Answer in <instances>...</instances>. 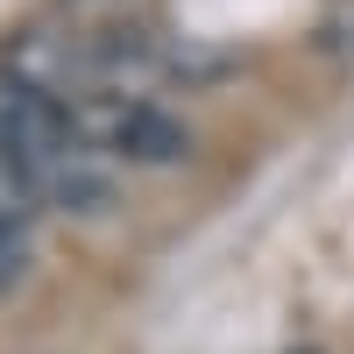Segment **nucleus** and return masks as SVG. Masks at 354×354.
<instances>
[{
    "mask_svg": "<svg viewBox=\"0 0 354 354\" xmlns=\"http://www.w3.org/2000/svg\"><path fill=\"white\" fill-rule=\"evenodd\" d=\"M85 142L106 156V163H135V170H163V163H185L192 156V135L177 113H163L156 100H135V93H85L71 100Z\"/></svg>",
    "mask_w": 354,
    "mask_h": 354,
    "instance_id": "1",
    "label": "nucleus"
},
{
    "mask_svg": "<svg viewBox=\"0 0 354 354\" xmlns=\"http://www.w3.org/2000/svg\"><path fill=\"white\" fill-rule=\"evenodd\" d=\"M28 220H36V213H28V205L0 198V290L28 277Z\"/></svg>",
    "mask_w": 354,
    "mask_h": 354,
    "instance_id": "2",
    "label": "nucleus"
},
{
    "mask_svg": "<svg viewBox=\"0 0 354 354\" xmlns=\"http://www.w3.org/2000/svg\"><path fill=\"white\" fill-rule=\"evenodd\" d=\"M0 198H8V192H0Z\"/></svg>",
    "mask_w": 354,
    "mask_h": 354,
    "instance_id": "3",
    "label": "nucleus"
}]
</instances>
